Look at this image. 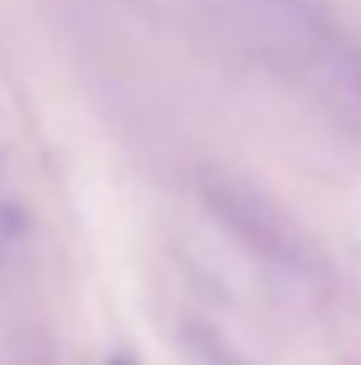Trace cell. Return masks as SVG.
<instances>
[{"label":"cell","mask_w":361,"mask_h":365,"mask_svg":"<svg viewBox=\"0 0 361 365\" xmlns=\"http://www.w3.org/2000/svg\"><path fill=\"white\" fill-rule=\"evenodd\" d=\"M111 365H130V361H111Z\"/></svg>","instance_id":"6da1fadb"}]
</instances>
